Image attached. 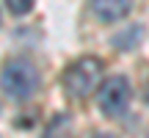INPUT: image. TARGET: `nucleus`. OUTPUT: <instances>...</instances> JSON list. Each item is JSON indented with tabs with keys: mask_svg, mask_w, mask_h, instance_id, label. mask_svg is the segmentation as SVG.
<instances>
[{
	"mask_svg": "<svg viewBox=\"0 0 149 138\" xmlns=\"http://www.w3.org/2000/svg\"><path fill=\"white\" fill-rule=\"evenodd\" d=\"M0 86H3V94L8 100H17V102L31 100L39 91V69H36V64L28 61V58H11L3 66Z\"/></svg>",
	"mask_w": 149,
	"mask_h": 138,
	"instance_id": "nucleus-1",
	"label": "nucleus"
},
{
	"mask_svg": "<svg viewBox=\"0 0 149 138\" xmlns=\"http://www.w3.org/2000/svg\"><path fill=\"white\" fill-rule=\"evenodd\" d=\"M100 77H102V61L94 55H83L64 69V91L72 100H83L97 89Z\"/></svg>",
	"mask_w": 149,
	"mask_h": 138,
	"instance_id": "nucleus-2",
	"label": "nucleus"
},
{
	"mask_svg": "<svg viewBox=\"0 0 149 138\" xmlns=\"http://www.w3.org/2000/svg\"><path fill=\"white\" fill-rule=\"evenodd\" d=\"M130 97H133V89H130V80L124 77V75H113V77H108L105 83H102L100 89V111L105 113V116L116 119L122 116V113H127L130 108Z\"/></svg>",
	"mask_w": 149,
	"mask_h": 138,
	"instance_id": "nucleus-3",
	"label": "nucleus"
},
{
	"mask_svg": "<svg viewBox=\"0 0 149 138\" xmlns=\"http://www.w3.org/2000/svg\"><path fill=\"white\" fill-rule=\"evenodd\" d=\"M88 6H91V11H94L97 20L116 22V20H122V17H127L133 0H88Z\"/></svg>",
	"mask_w": 149,
	"mask_h": 138,
	"instance_id": "nucleus-4",
	"label": "nucleus"
},
{
	"mask_svg": "<svg viewBox=\"0 0 149 138\" xmlns=\"http://www.w3.org/2000/svg\"><path fill=\"white\" fill-rule=\"evenodd\" d=\"M69 130V119L61 113V116H53V122H50V130L44 133V138H55V133H58V138H64V133Z\"/></svg>",
	"mask_w": 149,
	"mask_h": 138,
	"instance_id": "nucleus-5",
	"label": "nucleus"
},
{
	"mask_svg": "<svg viewBox=\"0 0 149 138\" xmlns=\"http://www.w3.org/2000/svg\"><path fill=\"white\" fill-rule=\"evenodd\" d=\"M6 6H8V11H11V14L22 17V14H28V11H31L33 0H6Z\"/></svg>",
	"mask_w": 149,
	"mask_h": 138,
	"instance_id": "nucleus-6",
	"label": "nucleus"
},
{
	"mask_svg": "<svg viewBox=\"0 0 149 138\" xmlns=\"http://www.w3.org/2000/svg\"><path fill=\"white\" fill-rule=\"evenodd\" d=\"M91 138H113V135H102V133H94Z\"/></svg>",
	"mask_w": 149,
	"mask_h": 138,
	"instance_id": "nucleus-7",
	"label": "nucleus"
},
{
	"mask_svg": "<svg viewBox=\"0 0 149 138\" xmlns=\"http://www.w3.org/2000/svg\"><path fill=\"white\" fill-rule=\"evenodd\" d=\"M146 138H149V133H146Z\"/></svg>",
	"mask_w": 149,
	"mask_h": 138,
	"instance_id": "nucleus-8",
	"label": "nucleus"
}]
</instances>
